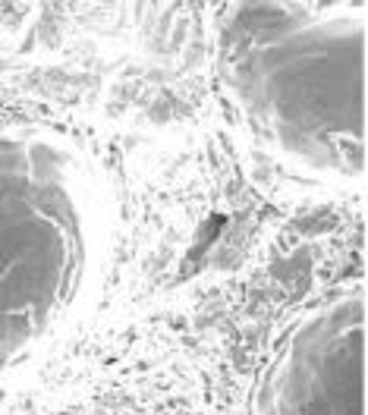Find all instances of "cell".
Listing matches in <instances>:
<instances>
[{"label":"cell","mask_w":368,"mask_h":415,"mask_svg":"<svg viewBox=\"0 0 368 415\" xmlns=\"http://www.w3.org/2000/svg\"><path fill=\"white\" fill-rule=\"evenodd\" d=\"M249 415H365L362 280L286 321L255 375Z\"/></svg>","instance_id":"4"},{"label":"cell","mask_w":368,"mask_h":415,"mask_svg":"<svg viewBox=\"0 0 368 415\" xmlns=\"http://www.w3.org/2000/svg\"><path fill=\"white\" fill-rule=\"evenodd\" d=\"M110 249L104 167L54 123L0 116V371L92 311Z\"/></svg>","instance_id":"2"},{"label":"cell","mask_w":368,"mask_h":415,"mask_svg":"<svg viewBox=\"0 0 368 415\" xmlns=\"http://www.w3.org/2000/svg\"><path fill=\"white\" fill-rule=\"evenodd\" d=\"M19 415H227V406L202 349L154 324L70 355Z\"/></svg>","instance_id":"3"},{"label":"cell","mask_w":368,"mask_h":415,"mask_svg":"<svg viewBox=\"0 0 368 415\" xmlns=\"http://www.w3.org/2000/svg\"><path fill=\"white\" fill-rule=\"evenodd\" d=\"M211 82L264 155L325 186L365 179V4L208 6Z\"/></svg>","instance_id":"1"}]
</instances>
